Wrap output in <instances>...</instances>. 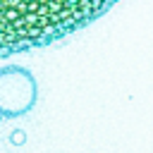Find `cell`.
<instances>
[{
	"mask_svg": "<svg viewBox=\"0 0 153 153\" xmlns=\"http://www.w3.org/2000/svg\"><path fill=\"white\" fill-rule=\"evenodd\" d=\"M10 141H12V146H24L26 143V131L24 129H12Z\"/></svg>",
	"mask_w": 153,
	"mask_h": 153,
	"instance_id": "3957f363",
	"label": "cell"
},
{
	"mask_svg": "<svg viewBox=\"0 0 153 153\" xmlns=\"http://www.w3.org/2000/svg\"><path fill=\"white\" fill-rule=\"evenodd\" d=\"M38 88L31 72L24 67H2L0 69V115L17 117L26 115L36 103Z\"/></svg>",
	"mask_w": 153,
	"mask_h": 153,
	"instance_id": "7a4b0ae2",
	"label": "cell"
},
{
	"mask_svg": "<svg viewBox=\"0 0 153 153\" xmlns=\"http://www.w3.org/2000/svg\"><path fill=\"white\" fill-rule=\"evenodd\" d=\"M117 0H0V55L62 41L103 17Z\"/></svg>",
	"mask_w": 153,
	"mask_h": 153,
	"instance_id": "6da1fadb",
	"label": "cell"
}]
</instances>
